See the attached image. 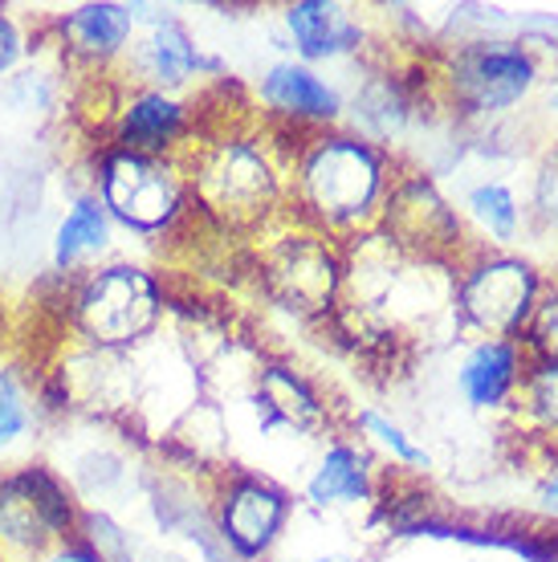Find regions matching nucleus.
Listing matches in <instances>:
<instances>
[{
    "mask_svg": "<svg viewBox=\"0 0 558 562\" xmlns=\"http://www.w3.org/2000/svg\"><path fill=\"white\" fill-rule=\"evenodd\" d=\"M538 209H543L546 221H555L558 225V151L550 155L543 180H538Z\"/></svg>",
    "mask_w": 558,
    "mask_h": 562,
    "instance_id": "bb28decb",
    "label": "nucleus"
},
{
    "mask_svg": "<svg viewBox=\"0 0 558 562\" xmlns=\"http://www.w3.org/2000/svg\"><path fill=\"white\" fill-rule=\"evenodd\" d=\"M290 518V497L261 477H233L216 502V535L237 559H261Z\"/></svg>",
    "mask_w": 558,
    "mask_h": 562,
    "instance_id": "423d86ee",
    "label": "nucleus"
},
{
    "mask_svg": "<svg viewBox=\"0 0 558 562\" xmlns=\"http://www.w3.org/2000/svg\"><path fill=\"white\" fill-rule=\"evenodd\" d=\"M367 493H371V469L350 445L326 449L306 485V497L314 506H347V502H364Z\"/></svg>",
    "mask_w": 558,
    "mask_h": 562,
    "instance_id": "a211bd4d",
    "label": "nucleus"
},
{
    "mask_svg": "<svg viewBox=\"0 0 558 562\" xmlns=\"http://www.w3.org/2000/svg\"><path fill=\"white\" fill-rule=\"evenodd\" d=\"M107 240H111V216H107V209L98 204V196H78L74 209L66 212V221L57 225L54 266L70 273L82 257L107 249Z\"/></svg>",
    "mask_w": 558,
    "mask_h": 562,
    "instance_id": "6ab92c4d",
    "label": "nucleus"
},
{
    "mask_svg": "<svg viewBox=\"0 0 558 562\" xmlns=\"http://www.w3.org/2000/svg\"><path fill=\"white\" fill-rule=\"evenodd\" d=\"M29 383L21 367H0V452L13 449L16 440L33 424V404H29Z\"/></svg>",
    "mask_w": 558,
    "mask_h": 562,
    "instance_id": "aec40b11",
    "label": "nucleus"
},
{
    "mask_svg": "<svg viewBox=\"0 0 558 562\" xmlns=\"http://www.w3.org/2000/svg\"><path fill=\"white\" fill-rule=\"evenodd\" d=\"M534 82V66L522 49H505V45H481L457 57L453 66V90L473 111H502L517 102Z\"/></svg>",
    "mask_w": 558,
    "mask_h": 562,
    "instance_id": "6e6552de",
    "label": "nucleus"
},
{
    "mask_svg": "<svg viewBox=\"0 0 558 562\" xmlns=\"http://www.w3.org/2000/svg\"><path fill=\"white\" fill-rule=\"evenodd\" d=\"M261 99H266L274 111L290 114V119H310V123L338 119V111H343V102H338L335 90L322 82L314 70L293 66V61H281V66H274V70L266 74Z\"/></svg>",
    "mask_w": 558,
    "mask_h": 562,
    "instance_id": "4468645a",
    "label": "nucleus"
},
{
    "mask_svg": "<svg viewBox=\"0 0 558 562\" xmlns=\"http://www.w3.org/2000/svg\"><path fill=\"white\" fill-rule=\"evenodd\" d=\"M534 342H538V351L558 363V294L538 310V318H534Z\"/></svg>",
    "mask_w": 558,
    "mask_h": 562,
    "instance_id": "a878e982",
    "label": "nucleus"
},
{
    "mask_svg": "<svg viewBox=\"0 0 558 562\" xmlns=\"http://www.w3.org/2000/svg\"><path fill=\"white\" fill-rule=\"evenodd\" d=\"M298 196L322 225H359L383 196V155L347 135L310 143L298 164Z\"/></svg>",
    "mask_w": 558,
    "mask_h": 562,
    "instance_id": "f03ea898",
    "label": "nucleus"
},
{
    "mask_svg": "<svg viewBox=\"0 0 558 562\" xmlns=\"http://www.w3.org/2000/svg\"><path fill=\"white\" fill-rule=\"evenodd\" d=\"M286 25H290L293 42L306 57H338L359 49L364 29L359 21H350L347 9L338 4H322V0H302L286 9Z\"/></svg>",
    "mask_w": 558,
    "mask_h": 562,
    "instance_id": "2eb2a0df",
    "label": "nucleus"
},
{
    "mask_svg": "<svg viewBox=\"0 0 558 562\" xmlns=\"http://www.w3.org/2000/svg\"><path fill=\"white\" fill-rule=\"evenodd\" d=\"M62 42L74 57L107 66L123 54L131 33H135V4H119V0H98V4H78L57 21Z\"/></svg>",
    "mask_w": 558,
    "mask_h": 562,
    "instance_id": "9b49d317",
    "label": "nucleus"
},
{
    "mask_svg": "<svg viewBox=\"0 0 558 562\" xmlns=\"http://www.w3.org/2000/svg\"><path fill=\"white\" fill-rule=\"evenodd\" d=\"M21 57H25V33L13 21V13L0 4V78L13 70Z\"/></svg>",
    "mask_w": 558,
    "mask_h": 562,
    "instance_id": "393cba45",
    "label": "nucleus"
},
{
    "mask_svg": "<svg viewBox=\"0 0 558 562\" xmlns=\"http://www.w3.org/2000/svg\"><path fill=\"white\" fill-rule=\"evenodd\" d=\"M123 477H126V464H123V457H114L111 449L82 452V457L74 461V469H70L74 490L86 493V497H102V493L119 490V485H123Z\"/></svg>",
    "mask_w": 558,
    "mask_h": 562,
    "instance_id": "412c9836",
    "label": "nucleus"
},
{
    "mask_svg": "<svg viewBox=\"0 0 558 562\" xmlns=\"http://www.w3.org/2000/svg\"><path fill=\"white\" fill-rule=\"evenodd\" d=\"M98 204L131 233L155 237L176 225L183 209V180L164 155L114 147L98 159Z\"/></svg>",
    "mask_w": 558,
    "mask_h": 562,
    "instance_id": "20e7f679",
    "label": "nucleus"
},
{
    "mask_svg": "<svg viewBox=\"0 0 558 562\" xmlns=\"http://www.w3.org/2000/svg\"><path fill=\"white\" fill-rule=\"evenodd\" d=\"M517 375V355L505 338H486L481 347H473V355L461 367V392L473 408H493L502 404L505 392L514 387Z\"/></svg>",
    "mask_w": 558,
    "mask_h": 562,
    "instance_id": "f3484780",
    "label": "nucleus"
},
{
    "mask_svg": "<svg viewBox=\"0 0 558 562\" xmlns=\"http://www.w3.org/2000/svg\"><path fill=\"white\" fill-rule=\"evenodd\" d=\"M469 209L498 240H510L517 233V204L505 183H481V188H473L469 192Z\"/></svg>",
    "mask_w": 558,
    "mask_h": 562,
    "instance_id": "4be33fe9",
    "label": "nucleus"
},
{
    "mask_svg": "<svg viewBox=\"0 0 558 562\" xmlns=\"http://www.w3.org/2000/svg\"><path fill=\"white\" fill-rule=\"evenodd\" d=\"M534 302V273L522 261H489L461 285V310L489 335H510L522 326Z\"/></svg>",
    "mask_w": 558,
    "mask_h": 562,
    "instance_id": "0eeeda50",
    "label": "nucleus"
},
{
    "mask_svg": "<svg viewBox=\"0 0 558 562\" xmlns=\"http://www.w3.org/2000/svg\"><path fill=\"white\" fill-rule=\"evenodd\" d=\"M74 330L94 351H126L155 330L164 314L159 281L140 266H102L74 294Z\"/></svg>",
    "mask_w": 558,
    "mask_h": 562,
    "instance_id": "7ed1b4c3",
    "label": "nucleus"
},
{
    "mask_svg": "<svg viewBox=\"0 0 558 562\" xmlns=\"http://www.w3.org/2000/svg\"><path fill=\"white\" fill-rule=\"evenodd\" d=\"M359 424H364L367 432L376 436L383 449H391L395 457L404 464H412V469H428V452L424 449H416L412 440L404 436V428L400 424H391L388 416H379V412H359Z\"/></svg>",
    "mask_w": 558,
    "mask_h": 562,
    "instance_id": "5701e85b",
    "label": "nucleus"
},
{
    "mask_svg": "<svg viewBox=\"0 0 558 562\" xmlns=\"http://www.w3.org/2000/svg\"><path fill=\"white\" fill-rule=\"evenodd\" d=\"M257 408L266 416V424H290V428H319L322 424V404L319 395L310 392V383L302 375H293L286 367H266L257 380Z\"/></svg>",
    "mask_w": 558,
    "mask_h": 562,
    "instance_id": "dca6fc26",
    "label": "nucleus"
},
{
    "mask_svg": "<svg viewBox=\"0 0 558 562\" xmlns=\"http://www.w3.org/2000/svg\"><path fill=\"white\" fill-rule=\"evenodd\" d=\"M531 404L546 424H558V363H546L531 380Z\"/></svg>",
    "mask_w": 558,
    "mask_h": 562,
    "instance_id": "b1692460",
    "label": "nucleus"
},
{
    "mask_svg": "<svg viewBox=\"0 0 558 562\" xmlns=\"http://www.w3.org/2000/svg\"><path fill=\"white\" fill-rule=\"evenodd\" d=\"M183 127H188L183 102H176L171 94H159V90H140L135 99L119 106L114 147L143 151V155H164L183 135Z\"/></svg>",
    "mask_w": 558,
    "mask_h": 562,
    "instance_id": "f8f14e48",
    "label": "nucleus"
},
{
    "mask_svg": "<svg viewBox=\"0 0 558 562\" xmlns=\"http://www.w3.org/2000/svg\"><path fill=\"white\" fill-rule=\"evenodd\" d=\"M269 281L290 306L326 310L335 297L338 266L319 237H290L269 261Z\"/></svg>",
    "mask_w": 558,
    "mask_h": 562,
    "instance_id": "1a4fd4ad",
    "label": "nucleus"
},
{
    "mask_svg": "<svg viewBox=\"0 0 558 562\" xmlns=\"http://www.w3.org/2000/svg\"><path fill=\"white\" fill-rule=\"evenodd\" d=\"M78 493L49 464L0 473V550L4 559L37 562L82 530Z\"/></svg>",
    "mask_w": 558,
    "mask_h": 562,
    "instance_id": "f257e3e1",
    "label": "nucleus"
},
{
    "mask_svg": "<svg viewBox=\"0 0 558 562\" xmlns=\"http://www.w3.org/2000/svg\"><path fill=\"white\" fill-rule=\"evenodd\" d=\"M200 66H212V61H204V54L188 37V29L168 13L155 16L147 42L140 45V70L147 74L152 90L164 94L171 86H183L192 74H200Z\"/></svg>",
    "mask_w": 558,
    "mask_h": 562,
    "instance_id": "ddd939ff",
    "label": "nucleus"
},
{
    "mask_svg": "<svg viewBox=\"0 0 558 562\" xmlns=\"http://www.w3.org/2000/svg\"><path fill=\"white\" fill-rule=\"evenodd\" d=\"M546 502H558V481H550V485H546Z\"/></svg>",
    "mask_w": 558,
    "mask_h": 562,
    "instance_id": "c85d7f7f",
    "label": "nucleus"
},
{
    "mask_svg": "<svg viewBox=\"0 0 558 562\" xmlns=\"http://www.w3.org/2000/svg\"><path fill=\"white\" fill-rule=\"evenodd\" d=\"M192 188L196 196L204 200V209L241 225V221H257L274 204V196H278V176L269 168L266 151H257L253 143L228 139V143H216L196 164Z\"/></svg>",
    "mask_w": 558,
    "mask_h": 562,
    "instance_id": "39448f33",
    "label": "nucleus"
},
{
    "mask_svg": "<svg viewBox=\"0 0 558 562\" xmlns=\"http://www.w3.org/2000/svg\"><path fill=\"white\" fill-rule=\"evenodd\" d=\"M383 221L395 233L400 245H416L424 254H436V249H448L453 240L461 237V225L457 216L448 212V204L436 196V188L428 180H404L395 183V192H388V204H383Z\"/></svg>",
    "mask_w": 558,
    "mask_h": 562,
    "instance_id": "9d476101",
    "label": "nucleus"
},
{
    "mask_svg": "<svg viewBox=\"0 0 558 562\" xmlns=\"http://www.w3.org/2000/svg\"><path fill=\"white\" fill-rule=\"evenodd\" d=\"M37 562H102V554L78 535V538H70V542H62V547H54L49 554H42Z\"/></svg>",
    "mask_w": 558,
    "mask_h": 562,
    "instance_id": "cd10ccee",
    "label": "nucleus"
},
{
    "mask_svg": "<svg viewBox=\"0 0 558 562\" xmlns=\"http://www.w3.org/2000/svg\"><path fill=\"white\" fill-rule=\"evenodd\" d=\"M0 562H9V559H4V550H0Z\"/></svg>",
    "mask_w": 558,
    "mask_h": 562,
    "instance_id": "7c9ffc66",
    "label": "nucleus"
},
{
    "mask_svg": "<svg viewBox=\"0 0 558 562\" xmlns=\"http://www.w3.org/2000/svg\"><path fill=\"white\" fill-rule=\"evenodd\" d=\"M314 562H350V559H343V554H326V559H314Z\"/></svg>",
    "mask_w": 558,
    "mask_h": 562,
    "instance_id": "c756f323",
    "label": "nucleus"
}]
</instances>
